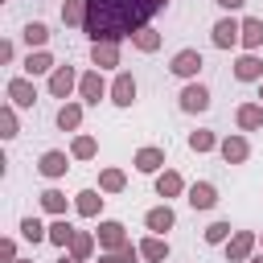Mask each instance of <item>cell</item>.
<instances>
[{"label": "cell", "mask_w": 263, "mask_h": 263, "mask_svg": "<svg viewBox=\"0 0 263 263\" xmlns=\"http://www.w3.org/2000/svg\"><path fill=\"white\" fill-rule=\"evenodd\" d=\"M259 247H263V234H259Z\"/></svg>", "instance_id": "45"}, {"label": "cell", "mask_w": 263, "mask_h": 263, "mask_svg": "<svg viewBox=\"0 0 263 263\" xmlns=\"http://www.w3.org/2000/svg\"><path fill=\"white\" fill-rule=\"evenodd\" d=\"M259 103H263V82H259Z\"/></svg>", "instance_id": "43"}, {"label": "cell", "mask_w": 263, "mask_h": 263, "mask_svg": "<svg viewBox=\"0 0 263 263\" xmlns=\"http://www.w3.org/2000/svg\"><path fill=\"white\" fill-rule=\"evenodd\" d=\"M4 95H8V103H12V107H33V103H37V86H33V78H29V74L8 78Z\"/></svg>", "instance_id": "11"}, {"label": "cell", "mask_w": 263, "mask_h": 263, "mask_svg": "<svg viewBox=\"0 0 263 263\" xmlns=\"http://www.w3.org/2000/svg\"><path fill=\"white\" fill-rule=\"evenodd\" d=\"M99 189L103 193H123L127 189V173L123 168H99Z\"/></svg>", "instance_id": "31"}, {"label": "cell", "mask_w": 263, "mask_h": 263, "mask_svg": "<svg viewBox=\"0 0 263 263\" xmlns=\"http://www.w3.org/2000/svg\"><path fill=\"white\" fill-rule=\"evenodd\" d=\"M218 152H222V160H226V164H247V160H251V140H247L242 132H234V136H222Z\"/></svg>", "instance_id": "9"}, {"label": "cell", "mask_w": 263, "mask_h": 263, "mask_svg": "<svg viewBox=\"0 0 263 263\" xmlns=\"http://www.w3.org/2000/svg\"><path fill=\"white\" fill-rule=\"evenodd\" d=\"M238 33H242V21H238L234 12H226L222 21H214L210 41H214V49H234V45H238Z\"/></svg>", "instance_id": "5"}, {"label": "cell", "mask_w": 263, "mask_h": 263, "mask_svg": "<svg viewBox=\"0 0 263 263\" xmlns=\"http://www.w3.org/2000/svg\"><path fill=\"white\" fill-rule=\"evenodd\" d=\"M247 263H263V255H251V259H247Z\"/></svg>", "instance_id": "42"}, {"label": "cell", "mask_w": 263, "mask_h": 263, "mask_svg": "<svg viewBox=\"0 0 263 263\" xmlns=\"http://www.w3.org/2000/svg\"><path fill=\"white\" fill-rule=\"evenodd\" d=\"M185 189H189V185H185V177H181L177 168L156 173V197H164V201H168V197H181Z\"/></svg>", "instance_id": "20"}, {"label": "cell", "mask_w": 263, "mask_h": 263, "mask_svg": "<svg viewBox=\"0 0 263 263\" xmlns=\"http://www.w3.org/2000/svg\"><path fill=\"white\" fill-rule=\"evenodd\" d=\"M132 164H136V173H144V177H156V173H164V148H140L136 156H132Z\"/></svg>", "instance_id": "13"}, {"label": "cell", "mask_w": 263, "mask_h": 263, "mask_svg": "<svg viewBox=\"0 0 263 263\" xmlns=\"http://www.w3.org/2000/svg\"><path fill=\"white\" fill-rule=\"evenodd\" d=\"M234 123L238 132H263V103H238Z\"/></svg>", "instance_id": "21"}, {"label": "cell", "mask_w": 263, "mask_h": 263, "mask_svg": "<svg viewBox=\"0 0 263 263\" xmlns=\"http://www.w3.org/2000/svg\"><path fill=\"white\" fill-rule=\"evenodd\" d=\"M111 103L115 107H132L136 103V78H132V70H119L111 78Z\"/></svg>", "instance_id": "12"}, {"label": "cell", "mask_w": 263, "mask_h": 263, "mask_svg": "<svg viewBox=\"0 0 263 263\" xmlns=\"http://www.w3.org/2000/svg\"><path fill=\"white\" fill-rule=\"evenodd\" d=\"M95 263H123V255H119V251H99Z\"/></svg>", "instance_id": "39"}, {"label": "cell", "mask_w": 263, "mask_h": 263, "mask_svg": "<svg viewBox=\"0 0 263 263\" xmlns=\"http://www.w3.org/2000/svg\"><path fill=\"white\" fill-rule=\"evenodd\" d=\"M62 25L66 29H82L86 25V0H62Z\"/></svg>", "instance_id": "28"}, {"label": "cell", "mask_w": 263, "mask_h": 263, "mask_svg": "<svg viewBox=\"0 0 263 263\" xmlns=\"http://www.w3.org/2000/svg\"><path fill=\"white\" fill-rule=\"evenodd\" d=\"M82 107H86V103H62V107H58V127H62V132H78V127H82Z\"/></svg>", "instance_id": "26"}, {"label": "cell", "mask_w": 263, "mask_h": 263, "mask_svg": "<svg viewBox=\"0 0 263 263\" xmlns=\"http://www.w3.org/2000/svg\"><path fill=\"white\" fill-rule=\"evenodd\" d=\"M78 70L74 66H58L53 74H49V95L53 99H62V103H70V95H78Z\"/></svg>", "instance_id": "6"}, {"label": "cell", "mask_w": 263, "mask_h": 263, "mask_svg": "<svg viewBox=\"0 0 263 263\" xmlns=\"http://www.w3.org/2000/svg\"><path fill=\"white\" fill-rule=\"evenodd\" d=\"M238 45H242L247 53H259V49H263V21H259V16H242Z\"/></svg>", "instance_id": "22"}, {"label": "cell", "mask_w": 263, "mask_h": 263, "mask_svg": "<svg viewBox=\"0 0 263 263\" xmlns=\"http://www.w3.org/2000/svg\"><path fill=\"white\" fill-rule=\"evenodd\" d=\"M0 259L4 263H16L21 255H16V238H0Z\"/></svg>", "instance_id": "37"}, {"label": "cell", "mask_w": 263, "mask_h": 263, "mask_svg": "<svg viewBox=\"0 0 263 263\" xmlns=\"http://www.w3.org/2000/svg\"><path fill=\"white\" fill-rule=\"evenodd\" d=\"M103 99H111V86H107L103 70H99V66L82 70V78H78V103H86V107H99Z\"/></svg>", "instance_id": "2"}, {"label": "cell", "mask_w": 263, "mask_h": 263, "mask_svg": "<svg viewBox=\"0 0 263 263\" xmlns=\"http://www.w3.org/2000/svg\"><path fill=\"white\" fill-rule=\"evenodd\" d=\"M140 255H144V263H168L173 247L164 234H148V238H140Z\"/></svg>", "instance_id": "19"}, {"label": "cell", "mask_w": 263, "mask_h": 263, "mask_svg": "<svg viewBox=\"0 0 263 263\" xmlns=\"http://www.w3.org/2000/svg\"><path fill=\"white\" fill-rule=\"evenodd\" d=\"M234 78L238 82H263V58L259 53H238L234 58Z\"/></svg>", "instance_id": "18"}, {"label": "cell", "mask_w": 263, "mask_h": 263, "mask_svg": "<svg viewBox=\"0 0 263 263\" xmlns=\"http://www.w3.org/2000/svg\"><path fill=\"white\" fill-rule=\"evenodd\" d=\"M0 136H4V140H16V136H21V119H16V107H12V103L0 107Z\"/></svg>", "instance_id": "35"}, {"label": "cell", "mask_w": 263, "mask_h": 263, "mask_svg": "<svg viewBox=\"0 0 263 263\" xmlns=\"http://www.w3.org/2000/svg\"><path fill=\"white\" fill-rule=\"evenodd\" d=\"M16 263H33V259H16Z\"/></svg>", "instance_id": "44"}, {"label": "cell", "mask_w": 263, "mask_h": 263, "mask_svg": "<svg viewBox=\"0 0 263 263\" xmlns=\"http://www.w3.org/2000/svg\"><path fill=\"white\" fill-rule=\"evenodd\" d=\"M218 144H222V140H218L210 127H197V132H189V152H197V156H201V152H214Z\"/></svg>", "instance_id": "34"}, {"label": "cell", "mask_w": 263, "mask_h": 263, "mask_svg": "<svg viewBox=\"0 0 263 263\" xmlns=\"http://www.w3.org/2000/svg\"><path fill=\"white\" fill-rule=\"evenodd\" d=\"M95 238H99V251H119V247L132 242V238H127V226L115 222V218H103L99 230H95Z\"/></svg>", "instance_id": "7"}, {"label": "cell", "mask_w": 263, "mask_h": 263, "mask_svg": "<svg viewBox=\"0 0 263 263\" xmlns=\"http://www.w3.org/2000/svg\"><path fill=\"white\" fill-rule=\"evenodd\" d=\"M201 66H205V58H201V49H193V45H185V49H177V53L168 58V70H173L177 78H185V82H193V78L201 74Z\"/></svg>", "instance_id": "3"}, {"label": "cell", "mask_w": 263, "mask_h": 263, "mask_svg": "<svg viewBox=\"0 0 263 263\" xmlns=\"http://www.w3.org/2000/svg\"><path fill=\"white\" fill-rule=\"evenodd\" d=\"M103 189H82V193H74V210L82 214V218H99L103 214Z\"/></svg>", "instance_id": "23"}, {"label": "cell", "mask_w": 263, "mask_h": 263, "mask_svg": "<svg viewBox=\"0 0 263 263\" xmlns=\"http://www.w3.org/2000/svg\"><path fill=\"white\" fill-rule=\"evenodd\" d=\"M259 247V234L255 230H234L230 242H226V263H247Z\"/></svg>", "instance_id": "8"}, {"label": "cell", "mask_w": 263, "mask_h": 263, "mask_svg": "<svg viewBox=\"0 0 263 263\" xmlns=\"http://www.w3.org/2000/svg\"><path fill=\"white\" fill-rule=\"evenodd\" d=\"M53 263H82V259H74V255H70V251H62V255H58V259H53Z\"/></svg>", "instance_id": "41"}, {"label": "cell", "mask_w": 263, "mask_h": 263, "mask_svg": "<svg viewBox=\"0 0 263 263\" xmlns=\"http://www.w3.org/2000/svg\"><path fill=\"white\" fill-rule=\"evenodd\" d=\"M185 201H189L193 210H214V205H218V189H214V181H193V185L185 189Z\"/></svg>", "instance_id": "14"}, {"label": "cell", "mask_w": 263, "mask_h": 263, "mask_svg": "<svg viewBox=\"0 0 263 263\" xmlns=\"http://www.w3.org/2000/svg\"><path fill=\"white\" fill-rule=\"evenodd\" d=\"M70 238H74V226H70L66 218H53V222H49V242H53L58 251H66Z\"/></svg>", "instance_id": "36"}, {"label": "cell", "mask_w": 263, "mask_h": 263, "mask_svg": "<svg viewBox=\"0 0 263 263\" xmlns=\"http://www.w3.org/2000/svg\"><path fill=\"white\" fill-rule=\"evenodd\" d=\"M90 66L115 70L119 66V41H90Z\"/></svg>", "instance_id": "16"}, {"label": "cell", "mask_w": 263, "mask_h": 263, "mask_svg": "<svg viewBox=\"0 0 263 263\" xmlns=\"http://www.w3.org/2000/svg\"><path fill=\"white\" fill-rule=\"evenodd\" d=\"M144 226H148V234H168V230L177 226L173 205H168V201H164V205H152V210L144 214Z\"/></svg>", "instance_id": "15"}, {"label": "cell", "mask_w": 263, "mask_h": 263, "mask_svg": "<svg viewBox=\"0 0 263 263\" xmlns=\"http://www.w3.org/2000/svg\"><path fill=\"white\" fill-rule=\"evenodd\" d=\"M210 103H214V99H210V86H201L197 78L185 82L181 95H177V107H181L185 115H201V111H210Z\"/></svg>", "instance_id": "4"}, {"label": "cell", "mask_w": 263, "mask_h": 263, "mask_svg": "<svg viewBox=\"0 0 263 263\" xmlns=\"http://www.w3.org/2000/svg\"><path fill=\"white\" fill-rule=\"evenodd\" d=\"M214 4H218V8H226V12H242V4H247V0H214Z\"/></svg>", "instance_id": "40"}, {"label": "cell", "mask_w": 263, "mask_h": 263, "mask_svg": "<svg viewBox=\"0 0 263 263\" xmlns=\"http://www.w3.org/2000/svg\"><path fill=\"white\" fill-rule=\"evenodd\" d=\"M95 247H99V238H95L90 230H74V238H70V247H66V251H70L74 259H82V263H86V259L95 255Z\"/></svg>", "instance_id": "25"}, {"label": "cell", "mask_w": 263, "mask_h": 263, "mask_svg": "<svg viewBox=\"0 0 263 263\" xmlns=\"http://www.w3.org/2000/svg\"><path fill=\"white\" fill-rule=\"evenodd\" d=\"M70 156H74V160H95V156H99V140L86 136V132H78V136L70 140Z\"/></svg>", "instance_id": "27"}, {"label": "cell", "mask_w": 263, "mask_h": 263, "mask_svg": "<svg viewBox=\"0 0 263 263\" xmlns=\"http://www.w3.org/2000/svg\"><path fill=\"white\" fill-rule=\"evenodd\" d=\"M21 70H25L29 78H41V74H53V70H58V62H53V53H49V49H29V58L21 62Z\"/></svg>", "instance_id": "17"}, {"label": "cell", "mask_w": 263, "mask_h": 263, "mask_svg": "<svg viewBox=\"0 0 263 263\" xmlns=\"http://www.w3.org/2000/svg\"><path fill=\"white\" fill-rule=\"evenodd\" d=\"M160 8H164V0H86L82 33L90 41H123V37L140 33Z\"/></svg>", "instance_id": "1"}, {"label": "cell", "mask_w": 263, "mask_h": 263, "mask_svg": "<svg viewBox=\"0 0 263 263\" xmlns=\"http://www.w3.org/2000/svg\"><path fill=\"white\" fill-rule=\"evenodd\" d=\"M230 234H234V226H230L226 218H218V222H210V226L201 230V238H205L210 247H226V242H230Z\"/></svg>", "instance_id": "33"}, {"label": "cell", "mask_w": 263, "mask_h": 263, "mask_svg": "<svg viewBox=\"0 0 263 263\" xmlns=\"http://www.w3.org/2000/svg\"><path fill=\"white\" fill-rule=\"evenodd\" d=\"M70 152H62V148H49V152H41V160H37V173L45 177V181H58V177H66V168H70Z\"/></svg>", "instance_id": "10"}, {"label": "cell", "mask_w": 263, "mask_h": 263, "mask_svg": "<svg viewBox=\"0 0 263 263\" xmlns=\"http://www.w3.org/2000/svg\"><path fill=\"white\" fill-rule=\"evenodd\" d=\"M21 37H25L29 49H45V45H49V25H45V21H29Z\"/></svg>", "instance_id": "29"}, {"label": "cell", "mask_w": 263, "mask_h": 263, "mask_svg": "<svg viewBox=\"0 0 263 263\" xmlns=\"http://www.w3.org/2000/svg\"><path fill=\"white\" fill-rule=\"evenodd\" d=\"M12 58H16V45H12V41H0V62L12 66Z\"/></svg>", "instance_id": "38"}, {"label": "cell", "mask_w": 263, "mask_h": 263, "mask_svg": "<svg viewBox=\"0 0 263 263\" xmlns=\"http://www.w3.org/2000/svg\"><path fill=\"white\" fill-rule=\"evenodd\" d=\"M21 238L29 242V247H37V242H49V226L41 222V218H21Z\"/></svg>", "instance_id": "24"}, {"label": "cell", "mask_w": 263, "mask_h": 263, "mask_svg": "<svg viewBox=\"0 0 263 263\" xmlns=\"http://www.w3.org/2000/svg\"><path fill=\"white\" fill-rule=\"evenodd\" d=\"M132 45H136L140 53H156V49L164 45V37H160V33H156L152 25H144L140 33H132Z\"/></svg>", "instance_id": "30"}, {"label": "cell", "mask_w": 263, "mask_h": 263, "mask_svg": "<svg viewBox=\"0 0 263 263\" xmlns=\"http://www.w3.org/2000/svg\"><path fill=\"white\" fill-rule=\"evenodd\" d=\"M41 210H45V214H53V218H66L70 197H66L62 189H45V193H41Z\"/></svg>", "instance_id": "32"}]
</instances>
